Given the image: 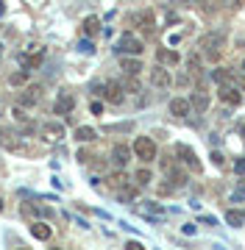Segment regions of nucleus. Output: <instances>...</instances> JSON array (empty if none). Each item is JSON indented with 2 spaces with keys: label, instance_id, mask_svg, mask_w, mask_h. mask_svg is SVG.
<instances>
[{
  "label": "nucleus",
  "instance_id": "obj_39",
  "mask_svg": "<svg viewBox=\"0 0 245 250\" xmlns=\"http://www.w3.org/2000/svg\"><path fill=\"white\" fill-rule=\"evenodd\" d=\"M0 211H3V197H0Z\"/></svg>",
  "mask_w": 245,
  "mask_h": 250
},
{
  "label": "nucleus",
  "instance_id": "obj_19",
  "mask_svg": "<svg viewBox=\"0 0 245 250\" xmlns=\"http://www.w3.org/2000/svg\"><path fill=\"white\" fill-rule=\"evenodd\" d=\"M190 103H192V108H195V111H200V114H203V111L209 108V95H206V92H200V89L192 92Z\"/></svg>",
  "mask_w": 245,
  "mask_h": 250
},
{
  "label": "nucleus",
  "instance_id": "obj_20",
  "mask_svg": "<svg viewBox=\"0 0 245 250\" xmlns=\"http://www.w3.org/2000/svg\"><path fill=\"white\" fill-rule=\"evenodd\" d=\"M31 236H34V239H39V242H47V239H50V225L39 223V220H37V223L31 225Z\"/></svg>",
  "mask_w": 245,
  "mask_h": 250
},
{
  "label": "nucleus",
  "instance_id": "obj_21",
  "mask_svg": "<svg viewBox=\"0 0 245 250\" xmlns=\"http://www.w3.org/2000/svg\"><path fill=\"white\" fill-rule=\"evenodd\" d=\"M75 139L78 142H95L98 139V131L89 128V125H81V128H75Z\"/></svg>",
  "mask_w": 245,
  "mask_h": 250
},
{
  "label": "nucleus",
  "instance_id": "obj_31",
  "mask_svg": "<svg viewBox=\"0 0 245 250\" xmlns=\"http://www.w3.org/2000/svg\"><path fill=\"white\" fill-rule=\"evenodd\" d=\"M234 172H237V175H245V159H237L234 161Z\"/></svg>",
  "mask_w": 245,
  "mask_h": 250
},
{
  "label": "nucleus",
  "instance_id": "obj_41",
  "mask_svg": "<svg viewBox=\"0 0 245 250\" xmlns=\"http://www.w3.org/2000/svg\"><path fill=\"white\" fill-rule=\"evenodd\" d=\"M0 56H3V47H0Z\"/></svg>",
  "mask_w": 245,
  "mask_h": 250
},
{
  "label": "nucleus",
  "instance_id": "obj_5",
  "mask_svg": "<svg viewBox=\"0 0 245 250\" xmlns=\"http://www.w3.org/2000/svg\"><path fill=\"white\" fill-rule=\"evenodd\" d=\"M176 156H178V161H184L190 170L200 172V161H198V156H195V150H192L190 145H176Z\"/></svg>",
  "mask_w": 245,
  "mask_h": 250
},
{
  "label": "nucleus",
  "instance_id": "obj_8",
  "mask_svg": "<svg viewBox=\"0 0 245 250\" xmlns=\"http://www.w3.org/2000/svg\"><path fill=\"white\" fill-rule=\"evenodd\" d=\"M151 83H154L156 89H167L173 83V78H170V72L164 70L162 64H156V70H151Z\"/></svg>",
  "mask_w": 245,
  "mask_h": 250
},
{
  "label": "nucleus",
  "instance_id": "obj_40",
  "mask_svg": "<svg viewBox=\"0 0 245 250\" xmlns=\"http://www.w3.org/2000/svg\"><path fill=\"white\" fill-rule=\"evenodd\" d=\"M243 70H245V59H243Z\"/></svg>",
  "mask_w": 245,
  "mask_h": 250
},
{
  "label": "nucleus",
  "instance_id": "obj_26",
  "mask_svg": "<svg viewBox=\"0 0 245 250\" xmlns=\"http://www.w3.org/2000/svg\"><path fill=\"white\" fill-rule=\"evenodd\" d=\"M126 184H128L126 172H114V175H109V187L111 189H120V187H126Z\"/></svg>",
  "mask_w": 245,
  "mask_h": 250
},
{
  "label": "nucleus",
  "instance_id": "obj_4",
  "mask_svg": "<svg viewBox=\"0 0 245 250\" xmlns=\"http://www.w3.org/2000/svg\"><path fill=\"white\" fill-rule=\"evenodd\" d=\"M218 98L223 100L226 106H240V103H243V92L237 89V86H231V83H220Z\"/></svg>",
  "mask_w": 245,
  "mask_h": 250
},
{
  "label": "nucleus",
  "instance_id": "obj_14",
  "mask_svg": "<svg viewBox=\"0 0 245 250\" xmlns=\"http://www.w3.org/2000/svg\"><path fill=\"white\" fill-rule=\"evenodd\" d=\"M164 172L170 175V181L176 187H184V184H187V172H184L181 167H176V161H164Z\"/></svg>",
  "mask_w": 245,
  "mask_h": 250
},
{
  "label": "nucleus",
  "instance_id": "obj_27",
  "mask_svg": "<svg viewBox=\"0 0 245 250\" xmlns=\"http://www.w3.org/2000/svg\"><path fill=\"white\" fill-rule=\"evenodd\" d=\"M212 78L218 81V83H228V81H231V70H228V67H218V70L212 72Z\"/></svg>",
  "mask_w": 245,
  "mask_h": 250
},
{
  "label": "nucleus",
  "instance_id": "obj_28",
  "mask_svg": "<svg viewBox=\"0 0 245 250\" xmlns=\"http://www.w3.org/2000/svg\"><path fill=\"white\" fill-rule=\"evenodd\" d=\"M134 181H136V187H148V184L154 181V175H151V170H139L134 175Z\"/></svg>",
  "mask_w": 245,
  "mask_h": 250
},
{
  "label": "nucleus",
  "instance_id": "obj_35",
  "mask_svg": "<svg viewBox=\"0 0 245 250\" xmlns=\"http://www.w3.org/2000/svg\"><path fill=\"white\" fill-rule=\"evenodd\" d=\"M159 192H162V195H170L173 187H170V184H162V187H159Z\"/></svg>",
  "mask_w": 245,
  "mask_h": 250
},
{
  "label": "nucleus",
  "instance_id": "obj_3",
  "mask_svg": "<svg viewBox=\"0 0 245 250\" xmlns=\"http://www.w3.org/2000/svg\"><path fill=\"white\" fill-rule=\"evenodd\" d=\"M114 50H117L120 56H139L142 53V42H139L134 34H123L117 42H114Z\"/></svg>",
  "mask_w": 245,
  "mask_h": 250
},
{
  "label": "nucleus",
  "instance_id": "obj_13",
  "mask_svg": "<svg viewBox=\"0 0 245 250\" xmlns=\"http://www.w3.org/2000/svg\"><path fill=\"white\" fill-rule=\"evenodd\" d=\"M134 211L136 214H142V217H151V220L164 217V208L159 203H139V206H134Z\"/></svg>",
  "mask_w": 245,
  "mask_h": 250
},
{
  "label": "nucleus",
  "instance_id": "obj_34",
  "mask_svg": "<svg viewBox=\"0 0 245 250\" xmlns=\"http://www.w3.org/2000/svg\"><path fill=\"white\" fill-rule=\"evenodd\" d=\"M126 248H128V250H145V248H142V245H139V242H128Z\"/></svg>",
  "mask_w": 245,
  "mask_h": 250
},
{
  "label": "nucleus",
  "instance_id": "obj_1",
  "mask_svg": "<svg viewBox=\"0 0 245 250\" xmlns=\"http://www.w3.org/2000/svg\"><path fill=\"white\" fill-rule=\"evenodd\" d=\"M223 45H226V36L220 34V31H215V34H206L203 39H200V50H203V56H206L209 62H218Z\"/></svg>",
  "mask_w": 245,
  "mask_h": 250
},
{
  "label": "nucleus",
  "instance_id": "obj_33",
  "mask_svg": "<svg viewBox=\"0 0 245 250\" xmlns=\"http://www.w3.org/2000/svg\"><path fill=\"white\" fill-rule=\"evenodd\" d=\"M89 111H92V114H103V103H98V100L89 103Z\"/></svg>",
  "mask_w": 245,
  "mask_h": 250
},
{
  "label": "nucleus",
  "instance_id": "obj_11",
  "mask_svg": "<svg viewBox=\"0 0 245 250\" xmlns=\"http://www.w3.org/2000/svg\"><path fill=\"white\" fill-rule=\"evenodd\" d=\"M131 22H134L139 31L151 34V31H154V11H136L134 17H131Z\"/></svg>",
  "mask_w": 245,
  "mask_h": 250
},
{
  "label": "nucleus",
  "instance_id": "obj_10",
  "mask_svg": "<svg viewBox=\"0 0 245 250\" xmlns=\"http://www.w3.org/2000/svg\"><path fill=\"white\" fill-rule=\"evenodd\" d=\"M167 108H170L173 117H190V114H192V103H190L187 98H173Z\"/></svg>",
  "mask_w": 245,
  "mask_h": 250
},
{
  "label": "nucleus",
  "instance_id": "obj_29",
  "mask_svg": "<svg viewBox=\"0 0 245 250\" xmlns=\"http://www.w3.org/2000/svg\"><path fill=\"white\" fill-rule=\"evenodd\" d=\"M126 92H139V81H136V75H128L126 86H123Z\"/></svg>",
  "mask_w": 245,
  "mask_h": 250
},
{
  "label": "nucleus",
  "instance_id": "obj_17",
  "mask_svg": "<svg viewBox=\"0 0 245 250\" xmlns=\"http://www.w3.org/2000/svg\"><path fill=\"white\" fill-rule=\"evenodd\" d=\"M39 100H42V86H28L20 95V106H37Z\"/></svg>",
  "mask_w": 245,
  "mask_h": 250
},
{
  "label": "nucleus",
  "instance_id": "obj_15",
  "mask_svg": "<svg viewBox=\"0 0 245 250\" xmlns=\"http://www.w3.org/2000/svg\"><path fill=\"white\" fill-rule=\"evenodd\" d=\"M111 161H114V167L123 170L128 161H131V150H128L126 145H114V147H111Z\"/></svg>",
  "mask_w": 245,
  "mask_h": 250
},
{
  "label": "nucleus",
  "instance_id": "obj_38",
  "mask_svg": "<svg viewBox=\"0 0 245 250\" xmlns=\"http://www.w3.org/2000/svg\"><path fill=\"white\" fill-rule=\"evenodd\" d=\"M226 3H228V6H237V0H226Z\"/></svg>",
  "mask_w": 245,
  "mask_h": 250
},
{
  "label": "nucleus",
  "instance_id": "obj_37",
  "mask_svg": "<svg viewBox=\"0 0 245 250\" xmlns=\"http://www.w3.org/2000/svg\"><path fill=\"white\" fill-rule=\"evenodd\" d=\"M192 3H198V6H203V3H209V0H187V6H192Z\"/></svg>",
  "mask_w": 245,
  "mask_h": 250
},
{
  "label": "nucleus",
  "instance_id": "obj_32",
  "mask_svg": "<svg viewBox=\"0 0 245 250\" xmlns=\"http://www.w3.org/2000/svg\"><path fill=\"white\" fill-rule=\"evenodd\" d=\"M231 197H234V200H240V197H245V181H240V187H237V192H234Z\"/></svg>",
  "mask_w": 245,
  "mask_h": 250
},
{
  "label": "nucleus",
  "instance_id": "obj_30",
  "mask_svg": "<svg viewBox=\"0 0 245 250\" xmlns=\"http://www.w3.org/2000/svg\"><path fill=\"white\" fill-rule=\"evenodd\" d=\"M78 50H81V53H87V56H89V53H95V45H92L89 39H81V42H78Z\"/></svg>",
  "mask_w": 245,
  "mask_h": 250
},
{
  "label": "nucleus",
  "instance_id": "obj_12",
  "mask_svg": "<svg viewBox=\"0 0 245 250\" xmlns=\"http://www.w3.org/2000/svg\"><path fill=\"white\" fill-rule=\"evenodd\" d=\"M120 70L126 72V75H139V72H142L139 56H123V59H120Z\"/></svg>",
  "mask_w": 245,
  "mask_h": 250
},
{
  "label": "nucleus",
  "instance_id": "obj_6",
  "mask_svg": "<svg viewBox=\"0 0 245 250\" xmlns=\"http://www.w3.org/2000/svg\"><path fill=\"white\" fill-rule=\"evenodd\" d=\"M100 95H103V98L109 100V103H114V106H117V103H123V98H126V89L120 86L117 81H106V83H103V92H100Z\"/></svg>",
  "mask_w": 245,
  "mask_h": 250
},
{
  "label": "nucleus",
  "instance_id": "obj_24",
  "mask_svg": "<svg viewBox=\"0 0 245 250\" xmlns=\"http://www.w3.org/2000/svg\"><path fill=\"white\" fill-rule=\"evenodd\" d=\"M9 83H11V86H25V83H28V70L11 72V75H9Z\"/></svg>",
  "mask_w": 245,
  "mask_h": 250
},
{
  "label": "nucleus",
  "instance_id": "obj_36",
  "mask_svg": "<svg viewBox=\"0 0 245 250\" xmlns=\"http://www.w3.org/2000/svg\"><path fill=\"white\" fill-rule=\"evenodd\" d=\"M170 6H187V0H167Z\"/></svg>",
  "mask_w": 245,
  "mask_h": 250
},
{
  "label": "nucleus",
  "instance_id": "obj_7",
  "mask_svg": "<svg viewBox=\"0 0 245 250\" xmlns=\"http://www.w3.org/2000/svg\"><path fill=\"white\" fill-rule=\"evenodd\" d=\"M39 131H42V139H45V142H59V139H64V125L62 123H45Z\"/></svg>",
  "mask_w": 245,
  "mask_h": 250
},
{
  "label": "nucleus",
  "instance_id": "obj_2",
  "mask_svg": "<svg viewBox=\"0 0 245 250\" xmlns=\"http://www.w3.org/2000/svg\"><path fill=\"white\" fill-rule=\"evenodd\" d=\"M131 153H134L139 161L151 164V161L156 159V142L151 139V136H136V139H134V147H131Z\"/></svg>",
  "mask_w": 245,
  "mask_h": 250
},
{
  "label": "nucleus",
  "instance_id": "obj_9",
  "mask_svg": "<svg viewBox=\"0 0 245 250\" xmlns=\"http://www.w3.org/2000/svg\"><path fill=\"white\" fill-rule=\"evenodd\" d=\"M75 108V98L73 95H70V92H59V98H56V106H53V111L56 114H70V111H73Z\"/></svg>",
  "mask_w": 245,
  "mask_h": 250
},
{
  "label": "nucleus",
  "instance_id": "obj_18",
  "mask_svg": "<svg viewBox=\"0 0 245 250\" xmlns=\"http://www.w3.org/2000/svg\"><path fill=\"white\" fill-rule=\"evenodd\" d=\"M156 62L159 64H178L181 56L176 53V50H170V47H159V50H156Z\"/></svg>",
  "mask_w": 245,
  "mask_h": 250
},
{
  "label": "nucleus",
  "instance_id": "obj_16",
  "mask_svg": "<svg viewBox=\"0 0 245 250\" xmlns=\"http://www.w3.org/2000/svg\"><path fill=\"white\" fill-rule=\"evenodd\" d=\"M42 59H45V50L37 47V45H31L28 47V53H22V64H25V67H39Z\"/></svg>",
  "mask_w": 245,
  "mask_h": 250
},
{
  "label": "nucleus",
  "instance_id": "obj_23",
  "mask_svg": "<svg viewBox=\"0 0 245 250\" xmlns=\"http://www.w3.org/2000/svg\"><path fill=\"white\" fill-rule=\"evenodd\" d=\"M98 31H100V20L98 17H87L84 20V34L87 36H95Z\"/></svg>",
  "mask_w": 245,
  "mask_h": 250
},
{
  "label": "nucleus",
  "instance_id": "obj_22",
  "mask_svg": "<svg viewBox=\"0 0 245 250\" xmlns=\"http://www.w3.org/2000/svg\"><path fill=\"white\" fill-rule=\"evenodd\" d=\"M226 223H228V225H234V228H243V225H245V211L228 208V211H226Z\"/></svg>",
  "mask_w": 245,
  "mask_h": 250
},
{
  "label": "nucleus",
  "instance_id": "obj_25",
  "mask_svg": "<svg viewBox=\"0 0 245 250\" xmlns=\"http://www.w3.org/2000/svg\"><path fill=\"white\" fill-rule=\"evenodd\" d=\"M117 197L123 200V203H131V200L136 197V189H134V187H128V184H126V187H120V189H117Z\"/></svg>",
  "mask_w": 245,
  "mask_h": 250
}]
</instances>
